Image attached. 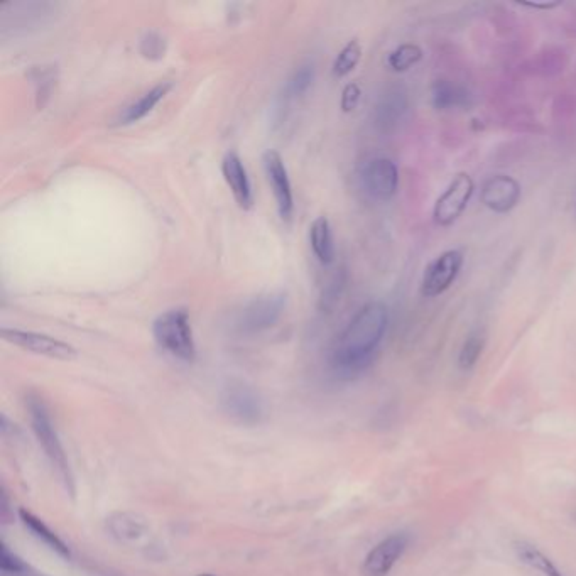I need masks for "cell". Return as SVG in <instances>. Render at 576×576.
<instances>
[{"mask_svg": "<svg viewBox=\"0 0 576 576\" xmlns=\"http://www.w3.org/2000/svg\"><path fill=\"white\" fill-rule=\"evenodd\" d=\"M389 327V310L382 301L362 306L340 333L332 352L338 374L355 375L374 362Z\"/></svg>", "mask_w": 576, "mask_h": 576, "instance_id": "cell-1", "label": "cell"}, {"mask_svg": "<svg viewBox=\"0 0 576 576\" xmlns=\"http://www.w3.org/2000/svg\"><path fill=\"white\" fill-rule=\"evenodd\" d=\"M26 408H28L29 421H31L34 435L38 438L44 455L55 470L56 477L60 479L66 492L71 497H75V492H77L75 475L71 472L70 462H68L60 435H58V430L53 423L51 413H49L48 404L44 403L43 397L38 396V394H28Z\"/></svg>", "mask_w": 576, "mask_h": 576, "instance_id": "cell-2", "label": "cell"}, {"mask_svg": "<svg viewBox=\"0 0 576 576\" xmlns=\"http://www.w3.org/2000/svg\"><path fill=\"white\" fill-rule=\"evenodd\" d=\"M154 340L176 359L193 362L196 357L195 338L190 315L185 308L164 311L153 323Z\"/></svg>", "mask_w": 576, "mask_h": 576, "instance_id": "cell-3", "label": "cell"}, {"mask_svg": "<svg viewBox=\"0 0 576 576\" xmlns=\"http://www.w3.org/2000/svg\"><path fill=\"white\" fill-rule=\"evenodd\" d=\"M286 308V294H262L254 298L235 316V330L240 335H257L274 327Z\"/></svg>", "mask_w": 576, "mask_h": 576, "instance_id": "cell-4", "label": "cell"}, {"mask_svg": "<svg viewBox=\"0 0 576 576\" xmlns=\"http://www.w3.org/2000/svg\"><path fill=\"white\" fill-rule=\"evenodd\" d=\"M465 264L462 250L450 249L441 252L426 266L419 291L424 298H438L452 288Z\"/></svg>", "mask_w": 576, "mask_h": 576, "instance_id": "cell-5", "label": "cell"}, {"mask_svg": "<svg viewBox=\"0 0 576 576\" xmlns=\"http://www.w3.org/2000/svg\"><path fill=\"white\" fill-rule=\"evenodd\" d=\"M222 409L235 423L256 426L264 416V404L256 389L245 382H229L222 391Z\"/></svg>", "mask_w": 576, "mask_h": 576, "instance_id": "cell-6", "label": "cell"}, {"mask_svg": "<svg viewBox=\"0 0 576 576\" xmlns=\"http://www.w3.org/2000/svg\"><path fill=\"white\" fill-rule=\"evenodd\" d=\"M475 193V181L468 173L453 176L450 185L438 196L433 207V220L440 227H450L462 217Z\"/></svg>", "mask_w": 576, "mask_h": 576, "instance_id": "cell-7", "label": "cell"}, {"mask_svg": "<svg viewBox=\"0 0 576 576\" xmlns=\"http://www.w3.org/2000/svg\"><path fill=\"white\" fill-rule=\"evenodd\" d=\"M360 185L377 202H389L399 190V169L387 158L369 159L360 168Z\"/></svg>", "mask_w": 576, "mask_h": 576, "instance_id": "cell-8", "label": "cell"}, {"mask_svg": "<svg viewBox=\"0 0 576 576\" xmlns=\"http://www.w3.org/2000/svg\"><path fill=\"white\" fill-rule=\"evenodd\" d=\"M2 338L6 342L28 350L31 354L43 355L49 359L56 360H73L77 359V348L70 343L58 340L55 337H49L44 333L26 332V330H17V328H2Z\"/></svg>", "mask_w": 576, "mask_h": 576, "instance_id": "cell-9", "label": "cell"}, {"mask_svg": "<svg viewBox=\"0 0 576 576\" xmlns=\"http://www.w3.org/2000/svg\"><path fill=\"white\" fill-rule=\"evenodd\" d=\"M411 536L408 533H394L382 539L381 543L375 544L370 549L369 555L365 556L362 563V575L364 576H387L397 561L403 558L408 551Z\"/></svg>", "mask_w": 576, "mask_h": 576, "instance_id": "cell-10", "label": "cell"}, {"mask_svg": "<svg viewBox=\"0 0 576 576\" xmlns=\"http://www.w3.org/2000/svg\"><path fill=\"white\" fill-rule=\"evenodd\" d=\"M521 196V183L509 174L490 176L480 188V202L484 203V207L489 208L490 212L500 215L512 212L521 202Z\"/></svg>", "mask_w": 576, "mask_h": 576, "instance_id": "cell-11", "label": "cell"}, {"mask_svg": "<svg viewBox=\"0 0 576 576\" xmlns=\"http://www.w3.org/2000/svg\"><path fill=\"white\" fill-rule=\"evenodd\" d=\"M266 169L267 180L271 183L272 193L278 203V212L283 220L293 217L294 198L288 169L278 151H267L262 158Z\"/></svg>", "mask_w": 576, "mask_h": 576, "instance_id": "cell-12", "label": "cell"}, {"mask_svg": "<svg viewBox=\"0 0 576 576\" xmlns=\"http://www.w3.org/2000/svg\"><path fill=\"white\" fill-rule=\"evenodd\" d=\"M408 110V97L401 88H387L374 107V124L379 131L396 129Z\"/></svg>", "mask_w": 576, "mask_h": 576, "instance_id": "cell-13", "label": "cell"}, {"mask_svg": "<svg viewBox=\"0 0 576 576\" xmlns=\"http://www.w3.org/2000/svg\"><path fill=\"white\" fill-rule=\"evenodd\" d=\"M222 173L234 195L235 202L239 203V207L244 210H249L254 205V193H252L249 174L239 154L229 153L223 158Z\"/></svg>", "mask_w": 576, "mask_h": 576, "instance_id": "cell-14", "label": "cell"}, {"mask_svg": "<svg viewBox=\"0 0 576 576\" xmlns=\"http://www.w3.org/2000/svg\"><path fill=\"white\" fill-rule=\"evenodd\" d=\"M19 519H21L22 526L28 529L29 533L38 539L39 543H43L46 548L51 549L53 553L61 556V558L70 560L71 551L68 548V544L53 529L49 528L43 519H39L36 514L28 511V509H19Z\"/></svg>", "mask_w": 576, "mask_h": 576, "instance_id": "cell-15", "label": "cell"}, {"mask_svg": "<svg viewBox=\"0 0 576 576\" xmlns=\"http://www.w3.org/2000/svg\"><path fill=\"white\" fill-rule=\"evenodd\" d=\"M431 104L436 110L465 109L472 104V93L467 88L450 82V80H436L431 87Z\"/></svg>", "mask_w": 576, "mask_h": 576, "instance_id": "cell-16", "label": "cell"}, {"mask_svg": "<svg viewBox=\"0 0 576 576\" xmlns=\"http://www.w3.org/2000/svg\"><path fill=\"white\" fill-rule=\"evenodd\" d=\"M173 88V83L163 82L151 88L149 92L144 93L141 98H137L134 104L129 105L120 115L119 124H134L137 120L144 119L147 114L153 112L154 107L168 95L169 90Z\"/></svg>", "mask_w": 576, "mask_h": 576, "instance_id": "cell-17", "label": "cell"}, {"mask_svg": "<svg viewBox=\"0 0 576 576\" xmlns=\"http://www.w3.org/2000/svg\"><path fill=\"white\" fill-rule=\"evenodd\" d=\"M311 249L316 259L323 266H330L335 261V244H333L332 225L327 217H318L310 227Z\"/></svg>", "mask_w": 576, "mask_h": 576, "instance_id": "cell-18", "label": "cell"}, {"mask_svg": "<svg viewBox=\"0 0 576 576\" xmlns=\"http://www.w3.org/2000/svg\"><path fill=\"white\" fill-rule=\"evenodd\" d=\"M514 553H516L517 560L521 561L522 565L538 571L543 576H565L555 561L544 555L538 546H534L528 541H517L514 544Z\"/></svg>", "mask_w": 576, "mask_h": 576, "instance_id": "cell-19", "label": "cell"}, {"mask_svg": "<svg viewBox=\"0 0 576 576\" xmlns=\"http://www.w3.org/2000/svg\"><path fill=\"white\" fill-rule=\"evenodd\" d=\"M107 526L112 536L120 541H134L142 538L147 531L146 519L132 512H117L110 517Z\"/></svg>", "mask_w": 576, "mask_h": 576, "instance_id": "cell-20", "label": "cell"}, {"mask_svg": "<svg viewBox=\"0 0 576 576\" xmlns=\"http://www.w3.org/2000/svg\"><path fill=\"white\" fill-rule=\"evenodd\" d=\"M423 60V49L418 44L404 43L387 55V68L394 73H406Z\"/></svg>", "mask_w": 576, "mask_h": 576, "instance_id": "cell-21", "label": "cell"}, {"mask_svg": "<svg viewBox=\"0 0 576 576\" xmlns=\"http://www.w3.org/2000/svg\"><path fill=\"white\" fill-rule=\"evenodd\" d=\"M485 333L484 330H472L468 333L460 354H458V367L463 372L472 370L475 365L479 364L480 357L484 354Z\"/></svg>", "mask_w": 576, "mask_h": 576, "instance_id": "cell-22", "label": "cell"}, {"mask_svg": "<svg viewBox=\"0 0 576 576\" xmlns=\"http://www.w3.org/2000/svg\"><path fill=\"white\" fill-rule=\"evenodd\" d=\"M360 58H362V46L359 41L357 39L348 41L333 61V75L337 78L347 77L355 70V66L359 65Z\"/></svg>", "mask_w": 576, "mask_h": 576, "instance_id": "cell-23", "label": "cell"}, {"mask_svg": "<svg viewBox=\"0 0 576 576\" xmlns=\"http://www.w3.org/2000/svg\"><path fill=\"white\" fill-rule=\"evenodd\" d=\"M315 82V66L313 63H305L294 71L293 77L289 78L286 85V98H298L305 95Z\"/></svg>", "mask_w": 576, "mask_h": 576, "instance_id": "cell-24", "label": "cell"}, {"mask_svg": "<svg viewBox=\"0 0 576 576\" xmlns=\"http://www.w3.org/2000/svg\"><path fill=\"white\" fill-rule=\"evenodd\" d=\"M345 283H347V274L345 271L337 272L333 274V278L328 281L327 286L323 289L320 298V310L325 313V311H332L335 306H337L338 301L342 298L343 289H345Z\"/></svg>", "mask_w": 576, "mask_h": 576, "instance_id": "cell-25", "label": "cell"}, {"mask_svg": "<svg viewBox=\"0 0 576 576\" xmlns=\"http://www.w3.org/2000/svg\"><path fill=\"white\" fill-rule=\"evenodd\" d=\"M166 49H168V43L163 34L158 31H147L139 41V51L146 60H161L166 55Z\"/></svg>", "mask_w": 576, "mask_h": 576, "instance_id": "cell-26", "label": "cell"}, {"mask_svg": "<svg viewBox=\"0 0 576 576\" xmlns=\"http://www.w3.org/2000/svg\"><path fill=\"white\" fill-rule=\"evenodd\" d=\"M0 570L6 576L24 575L29 570V566L7 546L6 541L0 543Z\"/></svg>", "mask_w": 576, "mask_h": 576, "instance_id": "cell-27", "label": "cell"}, {"mask_svg": "<svg viewBox=\"0 0 576 576\" xmlns=\"http://www.w3.org/2000/svg\"><path fill=\"white\" fill-rule=\"evenodd\" d=\"M360 97H362V90H360L359 85L348 83L347 87L343 88L342 100H340V107H342L343 112L348 114V112L357 109Z\"/></svg>", "mask_w": 576, "mask_h": 576, "instance_id": "cell-28", "label": "cell"}, {"mask_svg": "<svg viewBox=\"0 0 576 576\" xmlns=\"http://www.w3.org/2000/svg\"><path fill=\"white\" fill-rule=\"evenodd\" d=\"M517 6L526 7V9H534V11H553L556 7L561 6L558 0H551V2H516Z\"/></svg>", "mask_w": 576, "mask_h": 576, "instance_id": "cell-29", "label": "cell"}, {"mask_svg": "<svg viewBox=\"0 0 576 576\" xmlns=\"http://www.w3.org/2000/svg\"><path fill=\"white\" fill-rule=\"evenodd\" d=\"M48 75V71H41V78H39V80H43L44 82V78L48 77ZM46 93H48V90L44 88V83H41V88L38 90V97H46Z\"/></svg>", "mask_w": 576, "mask_h": 576, "instance_id": "cell-30", "label": "cell"}, {"mask_svg": "<svg viewBox=\"0 0 576 576\" xmlns=\"http://www.w3.org/2000/svg\"><path fill=\"white\" fill-rule=\"evenodd\" d=\"M196 576H215V575H212V573H200V575Z\"/></svg>", "mask_w": 576, "mask_h": 576, "instance_id": "cell-31", "label": "cell"}]
</instances>
